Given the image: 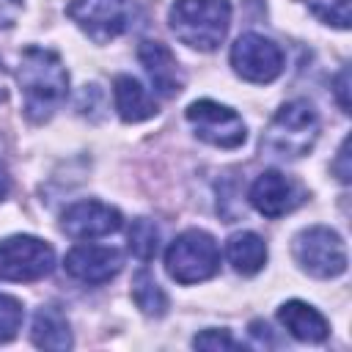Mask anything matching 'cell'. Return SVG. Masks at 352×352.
I'll use <instances>...</instances> for the list:
<instances>
[{"mask_svg": "<svg viewBox=\"0 0 352 352\" xmlns=\"http://www.w3.org/2000/svg\"><path fill=\"white\" fill-rule=\"evenodd\" d=\"M19 85H22V110L33 124H44L66 102L69 72L58 52L44 47H28L19 58Z\"/></svg>", "mask_w": 352, "mask_h": 352, "instance_id": "cell-1", "label": "cell"}, {"mask_svg": "<svg viewBox=\"0 0 352 352\" xmlns=\"http://www.w3.org/2000/svg\"><path fill=\"white\" fill-rule=\"evenodd\" d=\"M278 319L280 324L297 338V341H308V344H319L327 338L330 327H327V319L308 302L302 300H289L278 308Z\"/></svg>", "mask_w": 352, "mask_h": 352, "instance_id": "cell-14", "label": "cell"}, {"mask_svg": "<svg viewBox=\"0 0 352 352\" xmlns=\"http://www.w3.org/2000/svg\"><path fill=\"white\" fill-rule=\"evenodd\" d=\"M231 66L242 80L264 85L283 72V50L261 33H242L231 47Z\"/></svg>", "mask_w": 352, "mask_h": 352, "instance_id": "cell-9", "label": "cell"}, {"mask_svg": "<svg viewBox=\"0 0 352 352\" xmlns=\"http://www.w3.org/2000/svg\"><path fill=\"white\" fill-rule=\"evenodd\" d=\"M22 302L11 294H0V344L3 341H11L22 324Z\"/></svg>", "mask_w": 352, "mask_h": 352, "instance_id": "cell-21", "label": "cell"}, {"mask_svg": "<svg viewBox=\"0 0 352 352\" xmlns=\"http://www.w3.org/2000/svg\"><path fill=\"white\" fill-rule=\"evenodd\" d=\"M121 212L102 201H77L72 204L63 217L60 228L74 239H99L121 228Z\"/></svg>", "mask_w": 352, "mask_h": 352, "instance_id": "cell-10", "label": "cell"}, {"mask_svg": "<svg viewBox=\"0 0 352 352\" xmlns=\"http://www.w3.org/2000/svg\"><path fill=\"white\" fill-rule=\"evenodd\" d=\"M157 248H160V231H157L154 220H148V217L132 220V226H129V250H132V256L140 258V261H151L157 256Z\"/></svg>", "mask_w": 352, "mask_h": 352, "instance_id": "cell-19", "label": "cell"}, {"mask_svg": "<svg viewBox=\"0 0 352 352\" xmlns=\"http://www.w3.org/2000/svg\"><path fill=\"white\" fill-rule=\"evenodd\" d=\"M316 138H319L316 110L308 102L294 99V102H286L267 124L261 135V151L278 160H297L314 148Z\"/></svg>", "mask_w": 352, "mask_h": 352, "instance_id": "cell-3", "label": "cell"}, {"mask_svg": "<svg viewBox=\"0 0 352 352\" xmlns=\"http://www.w3.org/2000/svg\"><path fill=\"white\" fill-rule=\"evenodd\" d=\"M192 346L217 352V349H239V341H234V336L228 330H204L192 338Z\"/></svg>", "mask_w": 352, "mask_h": 352, "instance_id": "cell-22", "label": "cell"}, {"mask_svg": "<svg viewBox=\"0 0 352 352\" xmlns=\"http://www.w3.org/2000/svg\"><path fill=\"white\" fill-rule=\"evenodd\" d=\"M6 96H8V91H6V85H3V80H0V102H6Z\"/></svg>", "mask_w": 352, "mask_h": 352, "instance_id": "cell-27", "label": "cell"}, {"mask_svg": "<svg viewBox=\"0 0 352 352\" xmlns=\"http://www.w3.org/2000/svg\"><path fill=\"white\" fill-rule=\"evenodd\" d=\"M314 16H319L322 22L338 28V30H346L349 22H352V14H349V0H302Z\"/></svg>", "mask_w": 352, "mask_h": 352, "instance_id": "cell-20", "label": "cell"}, {"mask_svg": "<svg viewBox=\"0 0 352 352\" xmlns=\"http://www.w3.org/2000/svg\"><path fill=\"white\" fill-rule=\"evenodd\" d=\"M55 267L52 248L38 236H8L0 242V280H38Z\"/></svg>", "mask_w": 352, "mask_h": 352, "instance_id": "cell-6", "label": "cell"}, {"mask_svg": "<svg viewBox=\"0 0 352 352\" xmlns=\"http://www.w3.org/2000/svg\"><path fill=\"white\" fill-rule=\"evenodd\" d=\"M168 22L182 44L212 52L228 33L231 6L228 0H176L170 6Z\"/></svg>", "mask_w": 352, "mask_h": 352, "instance_id": "cell-2", "label": "cell"}, {"mask_svg": "<svg viewBox=\"0 0 352 352\" xmlns=\"http://www.w3.org/2000/svg\"><path fill=\"white\" fill-rule=\"evenodd\" d=\"M138 58H140L146 74L151 77V85H154L162 96H176V94L184 88L182 66H179L176 55H173L162 41H140Z\"/></svg>", "mask_w": 352, "mask_h": 352, "instance_id": "cell-13", "label": "cell"}, {"mask_svg": "<svg viewBox=\"0 0 352 352\" xmlns=\"http://www.w3.org/2000/svg\"><path fill=\"white\" fill-rule=\"evenodd\" d=\"M187 121L192 124L195 135L217 148H239L248 138L245 121L226 104L212 99H198L187 107Z\"/></svg>", "mask_w": 352, "mask_h": 352, "instance_id": "cell-8", "label": "cell"}, {"mask_svg": "<svg viewBox=\"0 0 352 352\" xmlns=\"http://www.w3.org/2000/svg\"><path fill=\"white\" fill-rule=\"evenodd\" d=\"M30 338H33V344L41 346V349L66 352V349L72 346V330H69V322H66L63 311L55 308V305L38 308L36 316H33Z\"/></svg>", "mask_w": 352, "mask_h": 352, "instance_id": "cell-16", "label": "cell"}, {"mask_svg": "<svg viewBox=\"0 0 352 352\" xmlns=\"http://www.w3.org/2000/svg\"><path fill=\"white\" fill-rule=\"evenodd\" d=\"M165 270L176 283L184 286L214 278L220 270V248L214 236L201 228L179 234L165 253Z\"/></svg>", "mask_w": 352, "mask_h": 352, "instance_id": "cell-4", "label": "cell"}, {"mask_svg": "<svg viewBox=\"0 0 352 352\" xmlns=\"http://www.w3.org/2000/svg\"><path fill=\"white\" fill-rule=\"evenodd\" d=\"M226 256L228 261L234 264L236 272L242 275H256L264 264H267V245L258 234L253 231H239V234H231L228 236V245H226Z\"/></svg>", "mask_w": 352, "mask_h": 352, "instance_id": "cell-17", "label": "cell"}, {"mask_svg": "<svg viewBox=\"0 0 352 352\" xmlns=\"http://www.w3.org/2000/svg\"><path fill=\"white\" fill-rule=\"evenodd\" d=\"M302 190L280 170H264L250 187V204L264 217H283L294 206H300Z\"/></svg>", "mask_w": 352, "mask_h": 352, "instance_id": "cell-11", "label": "cell"}, {"mask_svg": "<svg viewBox=\"0 0 352 352\" xmlns=\"http://www.w3.org/2000/svg\"><path fill=\"white\" fill-rule=\"evenodd\" d=\"M132 300L146 316H162L168 311V297L148 270H138L132 278Z\"/></svg>", "mask_w": 352, "mask_h": 352, "instance_id": "cell-18", "label": "cell"}, {"mask_svg": "<svg viewBox=\"0 0 352 352\" xmlns=\"http://www.w3.org/2000/svg\"><path fill=\"white\" fill-rule=\"evenodd\" d=\"M121 253L104 245H74L63 258L66 272L80 283H104L121 272Z\"/></svg>", "mask_w": 352, "mask_h": 352, "instance_id": "cell-12", "label": "cell"}, {"mask_svg": "<svg viewBox=\"0 0 352 352\" xmlns=\"http://www.w3.org/2000/svg\"><path fill=\"white\" fill-rule=\"evenodd\" d=\"M333 88H336V99H338V107L344 110V113H349V69L344 66L341 72H338V77H336V82H333Z\"/></svg>", "mask_w": 352, "mask_h": 352, "instance_id": "cell-23", "label": "cell"}, {"mask_svg": "<svg viewBox=\"0 0 352 352\" xmlns=\"http://www.w3.org/2000/svg\"><path fill=\"white\" fill-rule=\"evenodd\" d=\"M66 14L88 38H94L96 44H104L129 28L132 3L129 0H69Z\"/></svg>", "mask_w": 352, "mask_h": 352, "instance_id": "cell-7", "label": "cell"}, {"mask_svg": "<svg viewBox=\"0 0 352 352\" xmlns=\"http://www.w3.org/2000/svg\"><path fill=\"white\" fill-rule=\"evenodd\" d=\"M113 96H116V110H118L121 121H126V124H138V121H146V118L157 116V102L129 74H118L116 77Z\"/></svg>", "mask_w": 352, "mask_h": 352, "instance_id": "cell-15", "label": "cell"}, {"mask_svg": "<svg viewBox=\"0 0 352 352\" xmlns=\"http://www.w3.org/2000/svg\"><path fill=\"white\" fill-rule=\"evenodd\" d=\"M8 190H11V176H8V170H6V165L0 162V201L8 195Z\"/></svg>", "mask_w": 352, "mask_h": 352, "instance_id": "cell-26", "label": "cell"}, {"mask_svg": "<svg viewBox=\"0 0 352 352\" xmlns=\"http://www.w3.org/2000/svg\"><path fill=\"white\" fill-rule=\"evenodd\" d=\"M333 170H336V176H338V182H349V176H352V170H349V138L341 143V148H338V157H336V162H333Z\"/></svg>", "mask_w": 352, "mask_h": 352, "instance_id": "cell-24", "label": "cell"}, {"mask_svg": "<svg viewBox=\"0 0 352 352\" xmlns=\"http://www.w3.org/2000/svg\"><path fill=\"white\" fill-rule=\"evenodd\" d=\"M22 11V0H0V30L11 28Z\"/></svg>", "mask_w": 352, "mask_h": 352, "instance_id": "cell-25", "label": "cell"}, {"mask_svg": "<svg viewBox=\"0 0 352 352\" xmlns=\"http://www.w3.org/2000/svg\"><path fill=\"white\" fill-rule=\"evenodd\" d=\"M294 258L314 278H338L346 270V248L327 226H311L294 236Z\"/></svg>", "mask_w": 352, "mask_h": 352, "instance_id": "cell-5", "label": "cell"}]
</instances>
